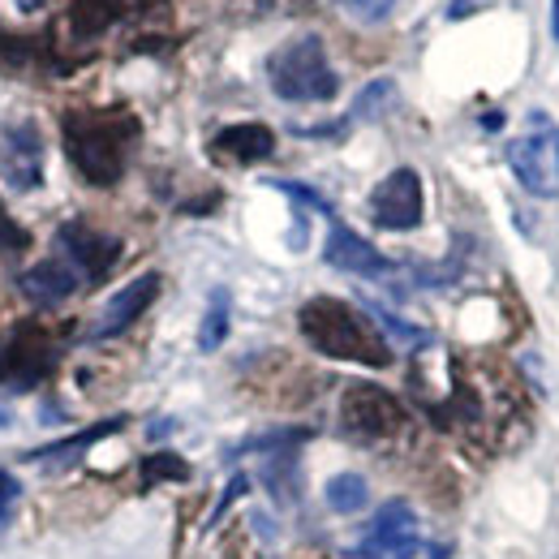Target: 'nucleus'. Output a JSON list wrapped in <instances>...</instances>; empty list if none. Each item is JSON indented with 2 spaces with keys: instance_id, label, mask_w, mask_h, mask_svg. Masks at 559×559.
Listing matches in <instances>:
<instances>
[{
  "instance_id": "f8f14e48",
  "label": "nucleus",
  "mask_w": 559,
  "mask_h": 559,
  "mask_svg": "<svg viewBox=\"0 0 559 559\" xmlns=\"http://www.w3.org/2000/svg\"><path fill=\"white\" fill-rule=\"evenodd\" d=\"M207 151H211V159H219V164L246 168V164H259V159H267V155L276 151V134H272L263 121H237V126H224V130L207 142Z\"/></svg>"
},
{
  "instance_id": "1a4fd4ad",
  "label": "nucleus",
  "mask_w": 559,
  "mask_h": 559,
  "mask_svg": "<svg viewBox=\"0 0 559 559\" xmlns=\"http://www.w3.org/2000/svg\"><path fill=\"white\" fill-rule=\"evenodd\" d=\"M57 246L70 254L73 272L82 280H91V284H99L121 259V241L99 233V228H91V224H82V219H70V224L57 228Z\"/></svg>"
},
{
  "instance_id": "a878e982",
  "label": "nucleus",
  "mask_w": 559,
  "mask_h": 559,
  "mask_svg": "<svg viewBox=\"0 0 559 559\" xmlns=\"http://www.w3.org/2000/svg\"><path fill=\"white\" fill-rule=\"evenodd\" d=\"M483 4H490V0H443V17H448V22H461V17L478 13Z\"/></svg>"
},
{
  "instance_id": "423d86ee",
  "label": "nucleus",
  "mask_w": 559,
  "mask_h": 559,
  "mask_svg": "<svg viewBox=\"0 0 559 559\" xmlns=\"http://www.w3.org/2000/svg\"><path fill=\"white\" fill-rule=\"evenodd\" d=\"M341 426L353 439H392L401 426H405V405L374 388V383H349L345 388V401H341Z\"/></svg>"
},
{
  "instance_id": "6e6552de",
  "label": "nucleus",
  "mask_w": 559,
  "mask_h": 559,
  "mask_svg": "<svg viewBox=\"0 0 559 559\" xmlns=\"http://www.w3.org/2000/svg\"><path fill=\"white\" fill-rule=\"evenodd\" d=\"M421 211H426V199H421V177L414 168H396L388 173L374 194H370V219L388 233H409L421 224Z\"/></svg>"
},
{
  "instance_id": "ddd939ff",
  "label": "nucleus",
  "mask_w": 559,
  "mask_h": 559,
  "mask_svg": "<svg viewBox=\"0 0 559 559\" xmlns=\"http://www.w3.org/2000/svg\"><path fill=\"white\" fill-rule=\"evenodd\" d=\"M155 293H159V276H155V272H146V276L130 280L126 288H117V297H112V301L104 306V314L95 319L91 341H112V336H121L142 310L155 301Z\"/></svg>"
},
{
  "instance_id": "7ed1b4c3",
  "label": "nucleus",
  "mask_w": 559,
  "mask_h": 559,
  "mask_svg": "<svg viewBox=\"0 0 559 559\" xmlns=\"http://www.w3.org/2000/svg\"><path fill=\"white\" fill-rule=\"evenodd\" d=\"M267 82L288 104H328L341 95V78L332 70L319 35H301V39L280 44L267 57Z\"/></svg>"
},
{
  "instance_id": "cd10ccee",
  "label": "nucleus",
  "mask_w": 559,
  "mask_h": 559,
  "mask_svg": "<svg viewBox=\"0 0 559 559\" xmlns=\"http://www.w3.org/2000/svg\"><path fill=\"white\" fill-rule=\"evenodd\" d=\"M0 426H4V414H0Z\"/></svg>"
},
{
  "instance_id": "5701e85b",
  "label": "nucleus",
  "mask_w": 559,
  "mask_h": 559,
  "mask_svg": "<svg viewBox=\"0 0 559 559\" xmlns=\"http://www.w3.org/2000/svg\"><path fill=\"white\" fill-rule=\"evenodd\" d=\"M267 186H276L280 194H288V199H297V203H306V207L323 211V215H332V203L323 199V194H314L310 186H301V181H267Z\"/></svg>"
},
{
  "instance_id": "6ab92c4d",
  "label": "nucleus",
  "mask_w": 559,
  "mask_h": 559,
  "mask_svg": "<svg viewBox=\"0 0 559 559\" xmlns=\"http://www.w3.org/2000/svg\"><path fill=\"white\" fill-rule=\"evenodd\" d=\"M392 99H396V82H392V78H374V82L353 99L349 117H345V130L357 126V121H374Z\"/></svg>"
},
{
  "instance_id": "393cba45",
  "label": "nucleus",
  "mask_w": 559,
  "mask_h": 559,
  "mask_svg": "<svg viewBox=\"0 0 559 559\" xmlns=\"http://www.w3.org/2000/svg\"><path fill=\"white\" fill-rule=\"evenodd\" d=\"M17 495H22V487H17V478L0 469V525H4L9 516H13V508H17Z\"/></svg>"
},
{
  "instance_id": "2eb2a0df",
  "label": "nucleus",
  "mask_w": 559,
  "mask_h": 559,
  "mask_svg": "<svg viewBox=\"0 0 559 559\" xmlns=\"http://www.w3.org/2000/svg\"><path fill=\"white\" fill-rule=\"evenodd\" d=\"M146 0H73L70 9V22H73V35L78 39H95L104 31H112L117 22L134 17Z\"/></svg>"
},
{
  "instance_id": "b1692460",
  "label": "nucleus",
  "mask_w": 559,
  "mask_h": 559,
  "mask_svg": "<svg viewBox=\"0 0 559 559\" xmlns=\"http://www.w3.org/2000/svg\"><path fill=\"white\" fill-rule=\"evenodd\" d=\"M26 246H31V233L17 219H9L0 207V250H26Z\"/></svg>"
},
{
  "instance_id": "0eeeda50",
  "label": "nucleus",
  "mask_w": 559,
  "mask_h": 559,
  "mask_svg": "<svg viewBox=\"0 0 559 559\" xmlns=\"http://www.w3.org/2000/svg\"><path fill=\"white\" fill-rule=\"evenodd\" d=\"M52 366H57V345H52V336L44 328L17 323L4 336V345H0V383H9L17 392L35 388L39 379L52 374Z\"/></svg>"
},
{
  "instance_id": "f03ea898",
  "label": "nucleus",
  "mask_w": 559,
  "mask_h": 559,
  "mask_svg": "<svg viewBox=\"0 0 559 559\" xmlns=\"http://www.w3.org/2000/svg\"><path fill=\"white\" fill-rule=\"evenodd\" d=\"M297 328H301V336L323 353V357L374 366V370L392 361V345L379 332V323L366 310L341 301V297H310L297 310Z\"/></svg>"
},
{
  "instance_id": "dca6fc26",
  "label": "nucleus",
  "mask_w": 559,
  "mask_h": 559,
  "mask_svg": "<svg viewBox=\"0 0 559 559\" xmlns=\"http://www.w3.org/2000/svg\"><path fill=\"white\" fill-rule=\"evenodd\" d=\"M126 418H108V421H95L91 430H82V435H73V439H61V443H44V448H35V452H26V461H52V465H73L86 448H95L99 439H108L112 430H121Z\"/></svg>"
},
{
  "instance_id": "bb28decb",
  "label": "nucleus",
  "mask_w": 559,
  "mask_h": 559,
  "mask_svg": "<svg viewBox=\"0 0 559 559\" xmlns=\"http://www.w3.org/2000/svg\"><path fill=\"white\" fill-rule=\"evenodd\" d=\"M551 39L559 44V0H551Z\"/></svg>"
},
{
  "instance_id": "f3484780",
  "label": "nucleus",
  "mask_w": 559,
  "mask_h": 559,
  "mask_svg": "<svg viewBox=\"0 0 559 559\" xmlns=\"http://www.w3.org/2000/svg\"><path fill=\"white\" fill-rule=\"evenodd\" d=\"M228 314H233L228 288H211L207 314H203V323H199V349L203 353H215L224 345V336H228Z\"/></svg>"
},
{
  "instance_id": "412c9836",
  "label": "nucleus",
  "mask_w": 559,
  "mask_h": 559,
  "mask_svg": "<svg viewBox=\"0 0 559 559\" xmlns=\"http://www.w3.org/2000/svg\"><path fill=\"white\" fill-rule=\"evenodd\" d=\"M366 314H370V319H379V323H383V332H388V336H396V341H401L405 349H421V345L430 341V336H426L421 328H414V323H405V319H396V314H388L383 306H370Z\"/></svg>"
},
{
  "instance_id": "f257e3e1",
  "label": "nucleus",
  "mask_w": 559,
  "mask_h": 559,
  "mask_svg": "<svg viewBox=\"0 0 559 559\" xmlns=\"http://www.w3.org/2000/svg\"><path fill=\"white\" fill-rule=\"evenodd\" d=\"M70 164L82 173V181L108 190L126 177L130 151L139 142V117L126 108H104V112H66L61 121Z\"/></svg>"
},
{
  "instance_id": "39448f33",
  "label": "nucleus",
  "mask_w": 559,
  "mask_h": 559,
  "mask_svg": "<svg viewBox=\"0 0 559 559\" xmlns=\"http://www.w3.org/2000/svg\"><path fill=\"white\" fill-rule=\"evenodd\" d=\"M421 547L418 538V512L405 499H392L374 512L366 534L349 547L353 559H414Z\"/></svg>"
},
{
  "instance_id": "aec40b11",
  "label": "nucleus",
  "mask_w": 559,
  "mask_h": 559,
  "mask_svg": "<svg viewBox=\"0 0 559 559\" xmlns=\"http://www.w3.org/2000/svg\"><path fill=\"white\" fill-rule=\"evenodd\" d=\"M186 478H190V465L181 456H173V452L142 461V483L146 487H155V483H186Z\"/></svg>"
},
{
  "instance_id": "a211bd4d",
  "label": "nucleus",
  "mask_w": 559,
  "mask_h": 559,
  "mask_svg": "<svg viewBox=\"0 0 559 559\" xmlns=\"http://www.w3.org/2000/svg\"><path fill=\"white\" fill-rule=\"evenodd\" d=\"M366 499H370V487H366V478H361V474H336V478L328 483V508H332V512H341V516L361 512V508H366Z\"/></svg>"
},
{
  "instance_id": "4468645a",
  "label": "nucleus",
  "mask_w": 559,
  "mask_h": 559,
  "mask_svg": "<svg viewBox=\"0 0 559 559\" xmlns=\"http://www.w3.org/2000/svg\"><path fill=\"white\" fill-rule=\"evenodd\" d=\"M78 284H82V276L73 272L70 263H61V259L35 263L31 272H22V280H17V288H22L35 306H57V301H66Z\"/></svg>"
},
{
  "instance_id": "9d476101",
  "label": "nucleus",
  "mask_w": 559,
  "mask_h": 559,
  "mask_svg": "<svg viewBox=\"0 0 559 559\" xmlns=\"http://www.w3.org/2000/svg\"><path fill=\"white\" fill-rule=\"evenodd\" d=\"M323 259L336 267V272H353V276H392V259L379 254L366 237H357L349 224L332 219V233H328V246H323Z\"/></svg>"
},
{
  "instance_id": "20e7f679",
  "label": "nucleus",
  "mask_w": 559,
  "mask_h": 559,
  "mask_svg": "<svg viewBox=\"0 0 559 559\" xmlns=\"http://www.w3.org/2000/svg\"><path fill=\"white\" fill-rule=\"evenodd\" d=\"M508 168L534 199H559V126L551 112L534 108L521 134L508 142Z\"/></svg>"
},
{
  "instance_id": "4be33fe9",
  "label": "nucleus",
  "mask_w": 559,
  "mask_h": 559,
  "mask_svg": "<svg viewBox=\"0 0 559 559\" xmlns=\"http://www.w3.org/2000/svg\"><path fill=\"white\" fill-rule=\"evenodd\" d=\"M345 13H349L353 22H366V26H374V22H383L392 9H396V0H336Z\"/></svg>"
},
{
  "instance_id": "9b49d317",
  "label": "nucleus",
  "mask_w": 559,
  "mask_h": 559,
  "mask_svg": "<svg viewBox=\"0 0 559 559\" xmlns=\"http://www.w3.org/2000/svg\"><path fill=\"white\" fill-rule=\"evenodd\" d=\"M4 177L22 194L39 190V181H44V139L31 121H17L4 130Z\"/></svg>"
}]
</instances>
